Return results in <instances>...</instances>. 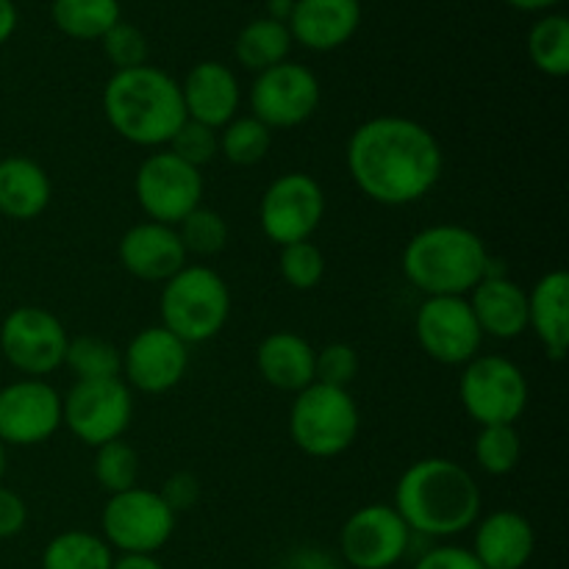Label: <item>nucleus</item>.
<instances>
[{
	"instance_id": "obj_46",
	"label": "nucleus",
	"mask_w": 569,
	"mask_h": 569,
	"mask_svg": "<svg viewBox=\"0 0 569 569\" xmlns=\"http://www.w3.org/2000/svg\"><path fill=\"white\" fill-rule=\"evenodd\" d=\"M295 9V0H267V17L276 22H289Z\"/></svg>"
},
{
	"instance_id": "obj_23",
	"label": "nucleus",
	"mask_w": 569,
	"mask_h": 569,
	"mask_svg": "<svg viewBox=\"0 0 569 569\" xmlns=\"http://www.w3.org/2000/svg\"><path fill=\"white\" fill-rule=\"evenodd\" d=\"M528 331L548 359L561 361L569 348V276L550 270L528 289Z\"/></svg>"
},
{
	"instance_id": "obj_6",
	"label": "nucleus",
	"mask_w": 569,
	"mask_h": 569,
	"mask_svg": "<svg viewBox=\"0 0 569 569\" xmlns=\"http://www.w3.org/2000/svg\"><path fill=\"white\" fill-rule=\"evenodd\" d=\"M361 428V411L348 389L309 383L289 409V439L309 459H337L353 448Z\"/></svg>"
},
{
	"instance_id": "obj_39",
	"label": "nucleus",
	"mask_w": 569,
	"mask_h": 569,
	"mask_svg": "<svg viewBox=\"0 0 569 569\" xmlns=\"http://www.w3.org/2000/svg\"><path fill=\"white\" fill-rule=\"evenodd\" d=\"M415 569H483L481 561L472 556L470 548L461 545H433L420 559L415 561Z\"/></svg>"
},
{
	"instance_id": "obj_35",
	"label": "nucleus",
	"mask_w": 569,
	"mask_h": 569,
	"mask_svg": "<svg viewBox=\"0 0 569 569\" xmlns=\"http://www.w3.org/2000/svg\"><path fill=\"white\" fill-rule=\"evenodd\" d=\"M281 278L298 292H311L326 278V253L311 239L295 244H283L278 256Z\"/></svg>"
},
{
	"instance_id": "obj_11",
	"label": "nucleus",
	"mask_w": 569,
	"mask_h": 569,
	"mask_svg": "<svg viewBox=\"0 0 569 569\" xmlns=\"http://www.w3.org/2000/svg\"><path fill=\"white\" fill-rule=\"evenodd\" d=\"M64 322L42 306H17L0 322V353L22 378H48L64 367Z\"/></svg>"
},
{
	"instance_id": "obj_33",
	"label": "nucleus",
	"mask_w": 569,
	"mask_h": 569,
	"mask_svg": "<svg viewBox=\"0 0 569 569\" xmlns=\"http://www.w3.org/2000/svg\"><path fill=\"white\" fill-rule=\"evenodd\" d=\"M92 476L100 492L106 495H120L126 489L139 487V453L126 439L100 445L94 448Z\"/></svg>"
},
{
	"instance_id": "obj_38",
	"label": "nucleus",
	"mask_w": 569,
	"mask_h": 569,
	"mask_svg": "<svg viewBox=\"0 0 569 569\" xmlns=\"http://www.w3.org/2000/svg\"><path fill=\"white\" fill-rule=\"evenodd\" d=\"M356 376H359V353L348 342H331L317 350L315 381L348 389L356 381Z\"/></svg>"
},
{
	"instance_id": "obj_31",
	"label": "nucleus",
	"mask_w": 569,
	"mask_h": 569,
	"mask_svg": "<svg viewBox=\"0 0 569 569\" xmlns=\"http://www.w3.org/2000/svg\"><path fill=\"white\" fill-rule=\"evenodd\" d=\"M217 139H220V156L233 167L259 164L272 148V131L253 114L233 117L217 131Z\"/></svg>"
},
{
	"instance_id": "obj_44",
	"label": "nucleus",
	"mask_w": 569,
	"mask_h": 569,
	"mask_svg": "<svg viewBox=\"0 0 569 569\" xmlns=\"http://www.w3.org/2000/svg\"><path fill=\"white\" fill-rule=\"evenodd\" d=\"M111 569H164L156 556H142V553H120L114 556V565Z\"/></svg>"
},
{
	"instance_id": "obj_25",
	"label": "nucleus",
	"mask_w": 569,
	"mask_h": 569,
	"mask_svg": "<svg viewBox=\"0 0 569 569\" xmlns=\"http://www.w3.org/2000/svg\"><path fill=\"white\" fill-rule=\"evenodd\" d=\"M53 183L48 170L28 156L0 159V214L14 222H31L50 206Z\"/></svg>"
},
{
	"instance_id": "obj_12",
	"label": "nucleus",
	"mask_w": 569,
	"mask_h": 569,
	"mask_svg": "<svg viewBox=\"0 0 569 569\" xmlns=\"http://www.w3.org/2000/svg\"><path fill=\"white\" fill-rule=\"evenodd\" d=\"M250 114L270 131H292L306 126L322 103V87L315 70L300 61H281L259 72L248 92Z\"/></svg>"
},
{
	"instance_id": "obj_13",
	"label": "nucleus",
	"mask_w": 569,
	"mask_h": 569,
	"mask_svg": "<svg viewBox=\"0 0 569 569\" xmlns=\"http://www.w3.org/2000/svg\"><path fill=\"white\" fill-rule=\"evenodd\" d=\"M326 189L309 172H283L264 189L259 203L261 233L272 244L306 242L326 220Z\"/></svg>"
},
{
	"instance_id": "obj_17",
	"label": "nucleus",
	"mask_w": 569,
	"mask_h": 569,
	"mask_svg": "<svg viewBox=\"0 0 569 569\" xmlns=\"http://www.w3.org/2000/svg\"><path fill=\"white\" fill-rule=\"evenodd\" d=\"M189 372V345L164 326L142 328L122 350V381L128 389L159 398L172 392Z\"/></svg>"
},
{
	"instance_id": "obj_28",
	"label": "nucleus",
	"mask_w": 569,
	"mask_h": 569,
	"mask_svg": "<svg viewBox=\"0 0 569 569\" xmlns=\"http://www.w3.org/2000/svg\"><path fill=\"white\" fill-rule=\"evenodd\" d=\"M114 550L106 545L100 533L92 531H61L44 545L42 569H111Z\"/></svg>"
},
{
	"instance_id": "obj_1",
	"label": "nucleus",
	"mask_w": 569,
	"mask_h": 569,
	"mask_svg": "<svg viewBox=\"0 0 569 569\" xmlns=\"http://www.w3.org/2000/svg\"><path fill=\"white\" fill-rule=\"evenodd\" d=\"M345 164L356 189L372 203L400 209L420 203L439 183L445 153L422 122L400 114L370 117L353 128Z\"/></svg>"
},
{
	"instance_id": "obj_16",
	"label": "nucleus",
	"mask_w": 569,
	"mask_h": 569,
	"mask_svg": "<svg viewBox=\"0 0 569 569\" xmlns=\"http://www.w3.org/2000/svg\"><path fill=\"white\" fill-rule=\"evenodd\" d=\"M61 428V395L44 378H17L0 389V442L37 448Z\"/></svg>"
},
{
	"instance_id": "obj_42",
	"label": "nucleus",
	"mask_w": 569,
	"mask_h": 569,
	"mask_svg": "<svg viewBox=\"0 0 569 569\" xmlns=\"http://www.w3.org/2000/svg\"><path fill=\"white\" fill-rule=\"evenodd\" d=\"M281 569H339V565L328 550L315 548V545H303V548H295L283 559Z\"/></svg>"
},
{
	"instance_id": "obj_18",
	"label": "nucleus",
	"mask_w": 569,
	"mask_h": 569,
	"mask_svg": "<svg viewBox=\"0 0 569 569\" xmlns=\"http://www.w3.org/2000/svg\"><path fill=\"white\" fill-rule=\"evenodd\" d=\"M117 259L128 276L148 283H164L189 264L181 237L172 226L144 220L128 228L117 242Z\"/></svg>"
},
{
	"instance_id": "obj_22",
	"label": "nucleus",
	"mask_w": 569,
	"mask_h": 569,
	"mask_svg": "<svg viewBox=\"0 0 569 569\" xmlns=\"http://www.w3.org/2000/svg\"><path fill=\"white\" fill-rule=\"evenodd\" d=\"M467 303L476 315L483 339L492 337L500 342H511L528 331V292L506 272H489L467 295Z\"/></svg>"
},
{
	"instance_id": "obj_47",
	"label": "nucleus",
	"mask_w": 569,
	"mask_h": 569,
	"mask_svg": "<svg viewBox=\"0 0 569 569\" xmlns=\"http://www.w3.org/2000/svg\"><path fill=\"white\" fill-rule=\"evenodd\" d=\"M6 465H9V448L0 442V481H3V476H6Z\"/></svg>"
},
{
	"instance_id": "obj_24",
	"label": "nucleus",
	"mask_w": 569,
	"mask_h": 569,
	"mask_svg": "<svg viewBox=\"0 0 569 569\" xmlns=\"http://www.w3.org/2000/svg\"><path fill=\"white\" fill-rule=\"evenodd\" d=\"M315 356L309 339L295 331H276L256 348V370L278 392L298 395L315 383Z\"/></svg>"
},
{
	"instance_id": "obj_43",
	"label": "nucleus",
	"mask_w": 569,
	"mask_h": 569,
	"mask_svg": "<svg viewBox=\"0 0 569 569\" xmlns=\"http://www.w3.org/2000/svg\"><path fill=\"white\" fill-rule=\"evenodd\" d=\"M17 22H20V11H17L14 0H0V48L14 37Z\"/></svg>"
},
{
	"instance_id": "obj_30",
	"label": "nucleus",
	"mask_w": 569,
	"mask_h": 569,
	"mask_svg": "<svg viewBox=\"0 0 569 569\" xmlns=\"http://www.w3.org/2000/svg\"><path fill=\"white\" fill-rule=\"evenodd\" d=\"M64 367L76 381H106L122 378V350L103 337H70L64 353Z\"/></svg>"
},
{
	"instance_id": "obj_19",
	"label": "nucleus",
	"mask_w": 569,
	"mask_h": 569,
	"mask_svg": "<svg viewBox=\"0 0 569 569\" xmlns=\"http://www.w3.org/2000/svg\"><path fill=\"white\" fill-rule=\"evenodd\" d=\"M178 83H181L187 120L220 131L233 117H239L242 87H239L237 72L222 61H198Z\"/></svg>"
},
{
	"instance_id": "obj_37",
	"label": "nucleus",
	"mask_w": 569,
	"mask_h": 569,
	"mask_svg": "<svg viewBox=\"0 0 569 569\" xmlns=\"http://www.w3.org/2000/svg\"><path fill=\"white\" fill-rule=\"evenodd\" d=\"M170 153H176L178 159H183L187 164L203 170L209 161H214L220 156V139H217V131L209 126H200V122L187 120L176 131V137L167 144Z\"/></svg>"
},
{
	"instance_id": "obj_4",
	"label": "nucleus",
	"mask_w": 569,
	"mask_h": 569,
	"mask_svg": "<svg viewBox=\"0 0 569 569\" xmlns=\"http://www.w3.org/2000/svg\"><path fill=\"white\" fill-rule=\"evenodd\" d=\"M400 270L426 298H467L492 270V253L472 228L439 222L406 242Z\"/></svg>"
},
{
	"instance_id": "obj_7",
	"label": "nucleus",
	"mask_w": 569,
	"mask_h": 569,
	"mask_svg": "<svg viewBox=\"0 0 569 569\" xmlns=\"http://www.w3.org/2000/svg\"><path fill=\"white\" fill-rule=\"evenodd\" d=\"M531 387L520 367L498 353H478L461 367L459 400L478 428L517 426L528 409Z\"/></svg>"
},
{
	"instance_id": "obj_8",
	"label": "nucleus",
	"mask_w": 569,
	"mask_h": 569,
	"mask_svg": "<svg viewBox=\"0 0 569 569\" xmlns=\"http://www.w3.org/2000/svg\"><path fill=\"white\" fill-rule=\"evenodd\" d=\"M178 515L164 503L159 489L131 487L120 495H109L100 511V537L120 553L153 556L176 533Z\"/></svg>"
},
{
	"instance_id": "obj_40",
	"label": "nucleus",
	"mask_w": 569,
	"mask_h": 569,
	"mask_svg": "<svg viewBox=\"0 0 569 569\" xmlns=\"http://www.w3.org/2000/svg\"><path fill=\"white\" fill-rule=\"evenodd\" d=\"M159 495L176 515L194 509L200 500L198 476H192V472H172V476L161 483Z\"/></svg>"
},
{
	"instance_id": "obj_32",
	"label": "nucleus",
	"mask_w": 569,
	"mask_h": 569,
	"mask_svg": "<svg viewBox=\"0 0 569 569\" xmlns=\"http://www.w3.org/2000/svg\"><path fill=\"white\" fill-rule=\"evenodd\" d=\"M472 459L487 476H511L522 461V437L517 426L478 428L476 442H472Z\"/></svg>"
},
{
	"instance_id": "obj_45",
	"label": "nucleus",
	"mask_w": 569,
	"mask_h": 569,
	"mask_svg": "<svg viewBox=\"0 0 569 569\" xmlns=\"http://www.w3.org/2000/svg\"><path fill=\"white\" fill-rule=\"evenodd\" d=\"M506 3L517 11H526V14H548L561 0H506Z\"/></svg>"
},
{
	"instance_id": "obj_10",
	"label": "nucleus",
	"mask_w": 569,
	"mask_h": 569,
	"mask_svg": "<svg viewBox=\"0 0 569 569\" xmlns=\"http://www.w3.org/2000/svg\"><path fill=\"white\" fill-rule=\"evenodd\" d=\"M203 172L167 148L144 156L133 176V194L144 217L172 228L203 206Z\"/></svg>"
},
{
	"instance_id": "obj_26",
	"label": "nucleus",
	"mask_w": 569,
	"mask_h": 569,
	"mask_svg": "<svg viewBox=\"0 0 569 569\" xmlns=\"http://www.w3.org/2000/svg\"><path fill=\"white\" fill-rule=\"evenodd\" d=\"M292 44L295 42L287 22H276L270 17H256L237 33L233 56H237V61L244 70L259 76V72L287 61L289 53H292Z\"/></svg>"
},
{
	"instance_id": "obj_14",
	"label": "nucleus",
	"mask_w": 569,
	"mask_h": 569,
	"mask_svg": "<svg viewBox=\"0 0 569 569\" xmlns=\"http://www.w3.org/2000/svg\"><path fill=\"white\" fill-rule=\"evenodd\" d=\"M415 533L389 503L356 509L339 531V553L350 569H392L409 556Z\"/></svg>"
},
{
	"instance_id": "obj_20",
	"label": "nucleus",
	"mask_w": 569,
	"mask_h": 569,
	"mask_svg": "<svg viewBox=\"0 0 569 569\" xmlns=\"http://www.w3.org/2000/svg\"><path fill=\"white\" fill-rule=\"evenodd\" d=\"M470 550L483 569H526L537 550V533L526 515L498 509L478 517Z\"/></svg>"
},
{
	"instance_id": "obj_3",
	"label": "nucleus",
	"mask_w": 569,
	"mask_h": 569,
	"mask_svg": "<svg viewBox=\"0 0 569 569\" xmlns=\"http://www.w3.org/2000/svg\"><path fill=\"white\" fill-rule=\"evenodd\" d=\"M100 100L111 131L137 148H167L187 122L181 83L153 64L117 70L106 81Z\"/></svg>"
},
{
	"instance_id": "obj_5",
	"label": "nucleus",
	"mask_w": 569,
	"mask_h": 569,
	"mask_svg": "<svg viewBox=\"0 0 569 569\" xmlns=\"http://www.w3.org/2000/svg\"><path fill=\"white\" fill-rule=\"evenodd\" d=\"M159 317V326L189 348L203 345L226 328L231 317V289L214 267L187 264L161 283Z\"/></svg>"
},
{
	"instance_id": "obj_27",
	"label": "nucleus",
	"mask_w": 569,
	"mask_h": 569,
	"mask_svg": "<svg viewBox=\"0 0 569 569\" xmlns=\"http://www.w3.org/2000/svg\"><path fill=\"white\" fill-rule=\"evenodd\" d=\"M50 20L76 42H100L122 20L120 0H53Z\"/></svg>"
},
{
	"instance_id": "obj_9",
	"label": "nucleus",
	"mask_w": 569,
	"mask_h": 569,
	"mask_svg": "<svg viewBox=\"0 0 569 569\" xmlns=\"http://www.w3.org/2000/svg\"><path fill=\"white\" fill-rule=\"evenodd\" d=\"M133 420V392L122 378L76 381L61 395V426L87 448L126 437Z\"/></svg>"
},
{
	"instance_id": "obj_2",
	"label": "nucleus",
	"mask_w": 569,
	"mask_h": 569,
	"mask_svg": "<svg viewBox=\"0 0 569 569\" xmlns=\"http://www.w3.org/2000/svg\"><path fill=\"white\" fill-rule=\"evenodd\" d=\"M392 509L415 537L453 539L470 531L483 509V492L465 465L428 456L403 470Z\"/></svg>"
},
{
	"instance_id": "obj_34",
	"label": "nucleus",
	"mask_w": 569,
	"mask_h": 569,
	"mask_svg": "<svg viewBox=\"0 0 569 569\" xmlns=\"http://www.w3.org/2000/svg\"><path fill=\"white\" fill-rule=\"evenodd\" d=\"M176 231L181 237L187 256H200V259H211V256L222 253L228 237H231L226 217L214 209H206V206H198L192 214L183 217Z\"/></svg>"
},
{
	"instance_id": "obj_29",
	"label": "nucleus",
	"mask_w": 569,
	"mask_h": 569,
	"mask_svg": "<svg viewBox=\"0 0 569 569\" xmlns=\"http://www.w3.org/2000/svg\"><path fill=\"white\" fill-rule=\"evenodd\" d=\"M531 64L548 78H565L569 72V20L559 11L539 17L528 31Z\"/></svg>"
},
{
	"instance_id": "obj_41",
	"label": "nucleus",
	"mask_w": 569,
	"mask_h": 569,
	"mask_svg": "<svg viewBox=\"0 0 569 569\" xmlns=\"http://www.w3.org/2000/svg\"><path fill=\"white\" fill-rule=\"evenodd\" d=\"M28 526V503L22 495L0 483V539H14Z\"/></svg>"
},
{
	"instance_id": "obj_36",
	"label": "nucleus",
	"mask_w": 569,
	"mask_h": 569,
	"mask_svg": "<svg viewBox=\"0 0 569 569\" xmlns=\"http://www.w3.org/2000/svg\"><path fill=\"white\" fill-rule=\"evenodd\" d=\"M100 44H103V53L106 59L111 61V67H114V72L148 64V37H144L142 28H137L133 22L120 20L103 39H100Z\"/></svg>"
},
{
	"instance_id": "obj_15",
	"label": "nucleus",
	"mask_w": 569,
	"mask_h": 569,
	"mask_svg": "<svg viewBox=\"0 0 569 569\" xmlns=\"http://www.w3.org/2000/svg\"><path fill=\"white\" fill-rule=\"evenodd\" d=\"M415 337L422 353L445 367H465L483 345L467 298H422L415 311Z\"/></svg>"
},
{
	"instance_id": "obj_21",
	"label": "nucleus",
	"mask_w": 569,
	"mask_h": 569,
	"mask_svg": "<svg viewBox=\"0 0 569 569\" xmlns=\"http://www.w3.org/2000/svg\"><path fill=\"white\" fill-rule=\"evenodd\" d=\"M361 26V0H295L287 28L292 42L315 53H331L356 37Z\"/></svg>"
}]
</instances>
